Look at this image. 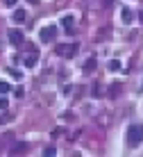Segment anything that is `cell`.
I'll list each match as a JSON object with an SVG mask.
<instances>
[{
    "label": "cell",
    "instance_id": "6da1fadb",
    "mask_svg": "<svg viewBox=\"0 0 143 157\" xmlns=\"http://www.w3.org/2000/svg\"><path fill=\"white\" fill-rule=\"evenodd\" d=\"M127 141H130V144H141V141H143V125H132V128H130Z\"/></svg>",
    "mask_w": 143,
    "mask_h": 157
},
{
    "label": "cell",
    "instance_id": "4fadbf2b",
    "mask_svg": "<svg viewBox=\"0 0 143 157\" xmlns=\"http://www.w3.org/2000/svg\"><path fill=\"white\" fill-rule=\"evenodd\" d=\"M12 153H14V155H21V153H25V146H23V144H18V146H16V148L12 150Z\"/></svg>",
    "mask_w": 143,
    "mask_h": 157
},
{
    "label": "cell",
    "instance_id": "ac0fdd59",
    "mask_svg": "<svg viewBox=\"0 0 143 157\" xmlns=\"http://www.w3.org/2000/svg\"><path fill=\"white\" fill-rule=\"evenodd\" d=\"M30 2H32V5H39V2H41V0H30Z\"/></svg>",
    "mask_w": 143,
    "mask_h": 157
},
{
    "label": "cell",
    "instance_id": "7a4b0ae2",
    "mask_svg": "<svg viewBox=\"0 0 143 157\" xmlns=\"http://www.w3.org/2000/svg\"><path fill=\"white\" fill-rule=\"evenodd\" d=\"M39 36H41V41H52L55 36H57V25H46V28H41Z\"/></svg>",
    "mask_w": 143,
    "mask_h": 157
},
{
    "label": "cell",
    "instance_id": "277c9868",
    "mask_svg": "<svg viewBox=\"0 0 143 157\" xmlns=\"http://www.w3.org/2000/svg\"><path fill=\"white\" fill-rule=\"evenodd\" d=\"M120 18H123L125 25H130L132 21H134V14H132V9H130V7H123V9H120Z\"/></svg>",
    "mask_w": 143,
    "mask_h": 157
},
{
    "label": "cell",
    "instance_id": "2e32d148",
    "mask_svg": "<svg viewBox=\"0 0 143 157\" xmlns=\"http://www.w3.org/2000/svg\"><path fill=\"white\" fill-rule=\"evenodd\" d=\"M0 109H7V98H0Z\"/></svg>",
    "mask_w": 143,
    "mask_h": 157
},
{
    "label": "cell",
    "instance_id": "3957f363",
    "mask_svg": "<svg viewBox=\"0 0 143 157\" xmlns=\"http://www.w3.org/2000/svg\"><path fill=\"white\" fill-rule=\"evenodd\" d=\"M75 52H77V46H75V43H62V46L57 48V55H62V57H73Z\"/></svg>",
    "mask_w": 143,
    "mask_h": 157
},
{
    "label": "cell",
    "instance_id": "5bb4252c",
    "mask_svg": "<svg viewBox=\"0 0 143 157\" xmlns=\"http://www.w3.org/2000/svg\"><path fill=\"white\" fill-rule=\"evenodd\" d=\"M43 153H46V155H48V157H52V155H55V153H57V150H55V148H52V146H50V148H46V150H43Z\"/></svg>",
    "mask_w": 143,
    "mask_h": 157
},
{
    "label": "cell",
    "instance_id": "e0dca14e",
    "mask_svg": "<svg viewBox=\"0 0 143 157\" xmlns=\"http://www.w3.org/2000/svg\"><path fill=\"white\" fill-rule=\"evenodd\" d=\"M139 21H141V23H143V12H139Z\"/></svg>",
    "mask_w": 143,
    "mask_h": 157
},
{
    "label": "cell",
    "instance_id": "52a82bcc",
    "mask_svg": "<svg viewBox=\"0 0 143 157\" xmlns=\"http://www.w3.org/2000/svg\"><path fill=\"white\" fill-rule=\"evenodd\" d=\"M25 18H27L25 9H16V12H14V21H16V23H25Z\"/></svg>",
    "mask_w": 143,
    "mask_h": 157
},
{
    "label": "cell",
    "instance_id": "8992f818",
    "mask_svg": "<svg viewBox=\"0 0 143 157\" xmlns=\"http://www.w3.org/2000/svg\"><path fill=\"white\" fill-rule=\"evenodd\" d=\"M9 41H12L14 46H18V43L23 41V34H21L18 30H12V32H9Z\"/></svg>",
    "mask_w": 143,
    "mask_h": 157
},
{
    "label": "cell",
    "instance_id": "d6986e66",
    "mask_svg": "<svg viewBox=\"0 0 143 157\" xmlns=\"http://www.w3.org/2000/svg\"><path fill=\"white\" fill-rule=\"evenodd\" d=\"M141 89H143V86H141Z\"/></svg>",
    "mask_w": 143,
    "mask_h": 157
},
{
    "label": "cell",
    "instance_id": "9a60e30c",
    "mask_svg": "<svg viewBox=\"0 0 143 157\" xmlns=\"http://www.w3.org/2000/svg\"><path fill=\"white\" fill-rule=\"evenodd\" d=\"M16 2L18 0H5V7H16Z\"/></svg>",
    "mask_w": 143,
    "mask_h": 157
},
{
    "label": "cell",
    "instance_id": "9c48e42d",
    "mask_svg": "<svg viewBox=\"0 0 143 157\" xmlns=\"http://www.w3.org/2000/svg\"><path fill=\"white\" fill-rule=\"evenodd\" d=\"M109 71H120V62L118 59H111V62H109Z\"/></svg>",
    "mask_w": 143,
    "mask_h": 157
},
{
    "label": "cell",
    "instance_id": "7c38bea8",
    "mask_svg": "<svg viewBox=\"0 0 143 157\" xmlns=\"http://www.w3.org/2000/svg\"><path fill=\"white\" fill-rule=\"evenodd\" d=\"M96 68V59H89V62L84 64V71H93Z\"/></svg>",
    "mask_w": 143,
    "mask_h": 157
},
{
    "label": "cell",
    "instance_id": "5b68a950",
    "mask_svg": "<svg viewBox=\"0 0 143 157\" xmlns=\"http://www.w3.org/2000/svg\"><path fill=\"white\" fill-rule=\"evenodd\" d=\"M36 62H39V59H36L34 52H32V55H25V57H23V64H25L27 68H34V66H36Z\"/></svg>",
    "mask_w": 143,
    "mask_h": 157
},
{
    "label": "cell",
    "instance_id": "ba28073f",
    "mask_svg": "<svg viewBox=\"0 0 143 157\" xmlns=\"http://www.w3.org/2000/svg\"><path fill=\"white\" fill-rule=\"evenodd\" d=\"M62 25H64L66 30H73V16H64V18H62Z\"/></svg>",
    "mask_w": 143,
    "mask_h": 157
},
{
    "label": "cell",
    "instance_id": "8fae6325",
    "mask_svg": "<svg viewBox=\"0 0 143 157\" xmlns=\"http://www.w3.org/2000/svg\"><path fill=\"white\" fill-rule=\"evenodd\" d=\"M9 75H12L14 80H21V78H23V75H21V71H18V68H9Z\"/></svg>",
    "mask_w": 143,
    "mask_h": 157
},
{
    "label": "cell",
    "instance_id": "30bf717a",
    "mask_svg": "<svg viewBox=\"0 0 143 157\" xmlns=\"http://www.w3.org/2000/svg\"><path fill=\"white\" fill-rule=\"evenodd\" d=\"M0 91H2V94H9V91H12V84L9 82H0Z\"/></svg>",
    "mask_w": 143,
    "mask_h": 157
}]
</instances>
